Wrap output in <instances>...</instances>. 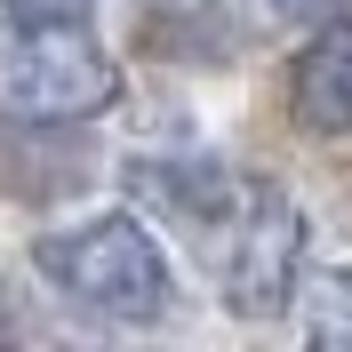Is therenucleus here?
I'll use <instances>...</instances> for the list:
<instances>
[{
  "label": "nucleus",
  "instance_id": "nucleus-1",
  "mask_svg": "<svg viewBox=\"0 0 352 352\" xmlns=\"http://www.w3.org/2000/svg\"><path fill=\"white\" fill-rule=\"evenodd\" d=\"M160 192L192 224V248L208 264L217 296L241 320H272L305 272V217L288 208V192L264 176H224V168H184Z\"/></svg>",
  "mask_w": 352,
  "mask_h": 352
},
{
  "label": "nucleus",
  "instance_id": "nucleus-2",
  "mask_svg": "<svg viewBox=\"0 0 352 352\" xmlns=\"http://www.w3.org/2000/svg\"><path fill=\"white\" fill-rule=\"evenodd\" d=\"M120 96V65L80 32V16L0 24V112L8 120H96Z\"/></svg>",
  "mask_w": 352,
  "mask_h": 352
},
{
  "label": "nucleus",
  "instance_id": "nucleus-3",
  "mask_svg": "<svg viewBox=\"0 0 352 352\" xmlns=\"http://www.w3.org/2000/svg\"><path fill=\"white\" fill-rule=\"evenodd\" d=\"M48 280L65 288L80 312L96 320H160L168 312V256L153 248V232L129 217H88L72 232L32 248Z\"/></svg>",
  "mask_w": 352,
  "mask_h": 352
},
{
  "label": "nucleus",
  "instance_id": "nucleus-4",
  "mask_svg": "<svg viewBox=\"0 0 352 352\" xmlns=\"http://www.w3.org/2000/svg\"><path fill=\"white\" fill-rule=\"evenodd\" d=\"M288 104H296V120L312 136H352V8L336 24H320V41L296 56Z\"/></svg>",
  "mask_w": 352,
  "mask_h": 352
},
{
  "label": "nucleus",
  "instance_id": "nucleus-5",
  "mask_svg": "<svg viewBox=\"0 0 352 352\" xmlns=\"http://www.w3.org/2000/svg\"><path fill=\"white\" fill-rule=\"evenodd\" d=\"M305 329L320 336V344H352V272L312 280V296H305Z\"/></svg>",
  "mask_w": 352,
  "mask_h": 352
},
{
  "label": "nucleus",
  "instance_id": "nucleus-6",
  "mask_svg": "<svg viewBox=\"0 0 352 352\" xmlns=\"http://www.w3.org/2000/svg\"><path fill=\"white\" fill-rule=\"evenodd\" d=\"M352 0H272V16H288V24H305V32H320V24H336Z\"/></svg>",
  "mask_w": 352,
  "mask_h": 352
},
{
  "label": "nucleus",
  "instance_id": "nucleus-7",
  "mask_svg": "<svg viewBox=\"0 0 352 352\" xmlns=\"http://www.w3.org/2000/svg\"><path fill=\"white\" fill-rule=\"evenodd\" d=\"M8 16H88L96 0H0Z\"/></svg>",
  "mask_w": 352,
  "mask_h": 352
}]
</instances>
